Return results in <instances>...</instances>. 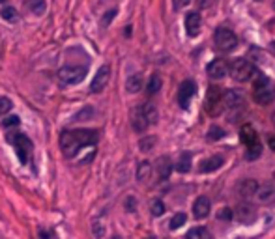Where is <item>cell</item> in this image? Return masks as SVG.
I'll list each match as a JSON object with an SVG mask.
<instances>
[{
    "label": "cell",
    "instance_id": "46",
    "mask_svg": "<svg viewBox=\"0 0 275 239\" xmlns=\"http://www.w3.org/2000/svg\"><path fill=\"white\" fill-rule=\"evenodd\" d=\"M256 2H260V0H256Z\"/></svg>",
    "mask_w": 275,
    "mask_h": 239
},
{
    "label": "cell",
    "instance_id": "13",
    "mask_svg": "<svg viewBox=\"0 0 275 239\" xmlns=\"http://www.w3.org/2000/svg\"><path fill=\"white\" fill-rule=\"evenodd\" d=\"M208 77L213 78V80H221V78H225L228 75V66H226L225 60H212V62L208 64Z\"/></svg>",
    "mask_w": 275,
    "mask_h": 239
},
{
    "label": "cell",
    "instance_id": "21",
    "mask_svg": "<svg viewBox=\"0 0 275 239\" xmlns=\"http://www.w3.org/2000/svg\"><path fill=\"white\" fill-rule=\"evenodd\" d=\"M126 90L129 94H137V92L142 90V75L141 73H133L129 75V78L126 80Z\"/></svg>",
    "mask_w": 275,
    "mask_h": 239
},
{
    "label": "cell",
    "instance_id": "33",
    "mask_svg": "<svg viewBox=\"0 0 275 239\" xmlns=\"http://www.w3.org/2000/svg\"><path fill=\"white\" fill-rule=\"evenodd\" d=\"M12 101H10V99L8 98H0V118H2V116H4V114H8L10 112V110H12Z\"/></svg>",
    "mask_w": 275,
    "mask_h": 239
},
{
    "label": "cell",
    "instance_id": "7",
    "mask_svg": "<svg viewBox=\"0 0 275 239\" xmlns=\"http://www.w3.org/2000/svg\"><path fill=\"white\" fill-rule=\"evenodd\" d=\"M85 75H86V68H79V66H64L62 70L58 71V78H60V82L66 86L83 82Z\"/></svg>",
    "mask_w": 275,
    "mask_h": 239
},
{
    "label": "cell",
    "instance_id": "29",
    "mask_svg": "<svg viewBox=\"0 0 275 239\" xmlns=\"http://www.w3.org/2000/svg\"><path fill=\"white\" fill-rule=\"evenodd\" d=\"M223 136H225V131L219 126H212L208 129V138H210V140H221Z\"/></svg>",
    "mask_w": 275,
    "mask_h": 239
},
{
    "label": "cell",
    "instance_id": "14",
    "mask_svg": "<svg viewBox=\"0 0 275 239\" xmlns=\"http://www.w3.org/2000/svg\"><path fill=\"white\" fill-rule=\"evenodd\" d=\"M223 103L226 105V108H241V106L245 105V99L241 96V92L238 90H226L223 94Z\"/></svg>",
    "mask_w": 275,
    "mask_h": 239
},
{
    "label": "cell",
    "instance_id": "40",
    "mask_svg": "<svg viewBox=\"0 0 275 239\" xmlns=\"http://www.w3.org/2000/svg\"><path fill=\"white\" fill-rule=\"evenodd\" d=\"M135 204H137V202H135V198L133 196H129L126 200V208H127V211H135Z\"/></svg>",
    "mask_w": 275,
    "mask_h": 239
},
{
    "label": "cell",
    "instance_id": "43",
    "mask_svg": "<svg viewBox=\"0 0 275 239\" xmlns=\"http://www.w3.org/2000/svg\"><path fill=\"white\" fill-rule=\"evenodd\" d=\"M271 50L275 52V42H271Z\"/></svg>",
    "mask_w": 275,
    "mask_h": 239
},
{
    "label": "cell",
    "instance_id": "11",
    "mask_svg": "<svg viewBox=\"0 0 275 239\" xmlns=\"http://www.w3.org/2000/svg\"><path fill=\"white\" fill-rule=\"evenodd\" d=\"M14 142H15V154L19 157V161H21L23 164H27V161H29V152L32 150V140H30L27 134H17L14 138Z\"/></svg>",
    "mask_w": 275,
    "mask_h": 239
},
{
    "label": "cell",
    "instance_id": "12",
    "mask_svg": "<svg viewBox=\"0 0 275 239\" xmlns=\"http://www.w3.org/2000/svg\"><path fill=\"white\" fill-rule=\"evenodd\" d=\"M200 26H202V17L198 12H189L185 15V32L189 38H197L200 34Z\"/></svg>",
    "mask_w": 275,
    "mask_h": 239
},
{
    "label": "cell",
    "instance_id": "25",
    "mask_svg": "<svg viewBox=\"0 0 275 239\" xmlns=\"http://www.w3.org/2000/svg\"><path fill=\"white\" fill-rule=\"evenodd\" d=\"M27 8L34 15H43L47 10V2L45 0H27Z\"/></svg>",
    "mask_w": 275,
    "mask_h": 239
},
{
    "label": "cell",
    "instance_id": "30",
    "mask_svg": "<svg viewBox=\"0 0 275 239\" xmlns=\"http://www.w3.org/2000/svg\"><path fill=\"white\" fill-rule=\"evenodd\" d=\"M0 15H2V19L8 22H14L17 21V12H15L14 8H2V12H0Z\"/></svg>",
    "mask_w": 275,
    "mask_h": 239
},
{
    "label": "cell",
    "instance_id": "5",
    "mask_svg": "<svg viewBox=\"0 0 275 239\" xmlns=\"http://www.w3.org/2000/svg\"><path fill=\"white\" fill-rule=\"evenodd\" d=\"M204 108L208 114L212 116H219L221 110H223V90L219 86L212 84L206 92V103H204Z\"/></svg>",
    "mask_w": 275,
    "mask_h": 239
},
{
    "label": "cell",
    "instance_id": "38",
    "mask_svg": "<svg viewBox=\"0 0 275 239\" xmlns=\"http://www.w3.org/2000/svg\"><path fill=\"white\" fill-rule=\"evenodd\" d=\"M114 15H116V10H111L109 14H105V17H103V21H101V24H103V26H107V24H109V22H111V21L114 19Z\"/></svg>",
    "mask_w": 275,
    "mask_h": 239
},
{
    "label": "cell",
    "instance_id": "19",
    "mask_svg": "<svg viewBox=\"0 0 275 239\" xmlns=\"http://www.w3.org/2000/svg\"><path fill=\"white\" fill-rule=\"evenodd\" d=\"M131 126L137 133H144L146 129H148V122L144 118V112H142V105L133 108V112H131Z\"/></svg>",
    "mask_w": 275,
    "mask_h": 239
},
{
    "label": "cell",
    "instance_id": "3",
    "mask_svg": "<svg viewBox=\"0 0 275 239\" xmlns=\"http://www.w3.org/2000/svg\"><path fill=\"white\" fill-rule=\"evenodd\" d=\"M240 136H241V142L245 144V148H247V152H245L247 161H254V159H258L262 154V144H260V140H258V134H256V131H254V127L249 126V124L241 126Z\"/></svg>",
    "mask_w": 275,
    "mask_h": 239
},
{
    "label": "cell",
    "instance_id": "22",
    "mask_svg": "<svg viewBox=\"0 0 275 239\" xmlns=\"http://www.w3.org/2000/svg\"><path fill=\"white\" fill-rule=\"evenodd\" d=\"M185 239H213L210 230H206L204 226H195V228H191Z\"/></svg>",
    "mask_w": 275,
    "mask_h": 239
},
{
    "label": "cell",
    "instance_id": "6",
    "mask_svg": "<svg viewBox=\"0 0 275 239\" xmlns=\"http://www.w3.org/2000/svg\"><path fill=\"white\" fill-rule=\"evenodd\" d=\"M213 42L217 45V49L223 50V52H230V50H234L238 47V38H236V34H234L232 30H228V28L215 30Z\"/></svg>",
    "mask_w": 275,
    "mask_h": 239
},
{
    "label": "cell",
    "instance_id": "8",
    "mask_svg": "<svg viewBox=\"0 0 275 239\" xmlns=\"http://www.w3.org/2000/svg\"><path fill=\"white\" fill-rule=\"evenodd\" d=\"M232 218H236L241 224H253L256 220V210L249 202H241L232 210Z\"/></svg>",
    "mask_w": 275,
    "mask_h": 239
},
{
    "label": "cell",
    "instance_id": "35",
    "mask_svg": "<svg viewBox=\"0 0 275 239\" xmlns=\"http://www.w3.org/2000/svg\"><path fill=\"white\" fill-rule=\"evenodd\" d=\"M217 220H232V210L230 208H223L217 213Z\"/></svg>",
    "mask_w": 275,
    "mask_h": 239
},
{
    "label": "cell",
    "instance_id": "34",
    "mask_svg": "<svg viewBox=\"0 0 275 239\" xmlns=\"http://www.w3.org/2000/svg\"><path fill=\"white\" fill-rule=\"evenodd\" d=\"M19 124H21L19 116H10V118L2 120V127H6V129H10V127H17Z\"/></svg>",
    "mask_w": 275,
    "mask_h": 239
},
{
    "label": "cell",
    "instance_id": "1",
    "mask_svg": "<svg viewBox=\"0 0 275 239\" xmlns=\"http://www.w3.org/2000/svg\"><path fill=\"white\" fill-rule=\"evenodd\" d=\"M98 131H90V129H77V131H64L60 136V146L64 150V155L68 159L77 157V154L85 146H92L98 142Z\"/></svg>",
    "mask_w": 275,
    "mask_h": 239
},
{
    "label": "cell",
    "instance_id": "2",
    "mask_svg": "<svg viewBox=\"0 0 275 239\" xmlns=\"http://www.w3.org/2000/svg\"><path fill=\"white\" fill-rule=\"evenodd\" d=\"M253 99L258 105H269L275 101V84L266 75H256L253 84Z\"/></svg>",
    "mask_w": 275,
    "mask_h": 239
},
{
    "label": "cell",
    "instance_id": "4",
    "mask_svg": "<svg viewBox=\"0 0 275 239\" xmlns=\"http://www.w3.org/2000/svg\"><path fill=\"white\" fill-rule=\"evenodd\" d=\"M230 75H232L234 80L238 82H247L258 75L256 68L253 66V62H249L245 58H236L230 64Z\"/></svg>",
    "mask_w": 275,
    "mask_h": 239
},
{
    "label": "cell",
    "instance_id": "24",
    "mask_svg": "<svg viewBox=\"0 0 275 239\" xmlns=\"http://www.w3.org/2000/svg\"><path fill=\"white\" fill-rule=\"evenodd\" d=\"M150 176H152V162L150 161L139 162V166H137V180L139 182H146V180H150Z\"/></svg>",
    "mask_w": 275,
    "mask_h": 239
},
{
    "label": "cell",
    "instance_id": "9",
    "mask_svg": "<svg viewBox=\"0 0 275 239\" xmlns=\"http://www.w3.org/2000/svg\"><path fill=\"white\" fill-rule=\"evenodd\" d=\"M197 94V86L193 80H183L180 88H178V105L182 106L183 110H187L191 106V101Z\"/></svg>",
    "mask_w": 275,
    "mask_h": 239
},
{
    "label": "cell",
    "instance_id": "10",
    "mask_svg": "<svg viewBox=\"0 0 275 239\" xmlns=\"http://www.w3.org/2000/svg\"><path fill=\"white\" fill-rule=\"evenodd\" d=\"M109 78H111V68L109 66H101L98 73L94 75V78H92L90 92H94V94L103 92L107 88V84H109Z\"/></svg>",
    "mask_w": 275,
    "mask_h": 239
},
{
    "label": "cell",
    "instance_id": "16",
    "mask_svg": "<svg viewBox=\"0 0 275 239\" xmlns=\"http://www.w3.org/2000/svg\"><path fill=\"white\" fill-rule=\"evenodd\" d=\"M256 189H258V183L251 180V178H243L240 180V183L236 185V190L241 198H251L256 194Z\"/></svg>",
    "mask_w": 275,
    "mask_h": 239
},
{
    "label": "cell",
    "instance_id": "37",
    "mask_svg": "<svg viewBox=\"0 0 275 239\" xmlns=\"http://www.w3.org/2000/svg\"><path fill=\"white\" fill-rule=\"evenodd\" d=\"M195 2H197L198 10H208V8H212L215 4V0H195Z\"/></svg>",
    "mask_w": 275,
    "mask_h": 239
},
{
    "label": "cell",
    "instance_id": "36",
    "mask_svg": "<svg viewBox=\"0 0 275 239\" xmlns=\"http://www.w3.org/2000/svg\"><path fill=\"white\" fill-rule=\"evenodd\" d=\"M92 232H94V236L98 239H101L103 238V234H105V230H103V224L99 222V220H96L94 224H92Z\"/></svg>",
    "mask_w": 275,
    "mask_h": 239
},
{
    "label": "cell",
    "instance_id": "41",
    "mask_svg": "<svg viewBox=\"0 0 275 239\" xmlns=\"http://www.w3.org/2000/svg\"><path fill=\"white\" fill-rule=\"evenodd\" d=\"M268 144H269V148H271V150H273V152H275V136H269Z\"/></svg>",
    "mask_w": 275,
    "mask_h": 239
},
{
    "label": "cell",
    "instance_id": "44",
    "mask_svg": "<svg viewBox=\"0 0 275 239\" xmlns=\"http://www.w3.org/2000/svg\"><path fill=\"white\" fill-rule=\"evenodd\" d=\"M273 126H275V112H273Z\"/></svg>",
    "mask_w": 275,
    "mask_h": 239
},
{
    "label": "cell",
    "instance_id": "23",
    "mask_svg": "<svg viewBox=\"0 0 275 239\" xmlns=\"http://www.w3.org/2000/svg\"><path fill=\"white\" fill-rule=\"evenodd\" d=\"M142 112H144V118H146V122H148V126L157 124V120H159V112H157V108H155L152 103L142 105Z\"/></svg>",
    "mask_w": 275,
    "mask_h": 239
},
{
    "label": "cell",
    "instance_id": "39",
    "mask_svg": "<svg viewBox=\"0 0 275 239\" xmlns=\"http://www.w3.org/2000/svg\"><path fill=\"white\" fill-rule=\"evenodd\" d=\"M187 4H189V0H172L174 10H182V8H185Z\"/></svg>",
    "mask_w": 275,
    "mask_h": 239
},
{
    "label": "cell",
    "instance_id": "31",
    "mask_svg": "<svg viewBox=\"0 0 275 239\" xmlns=\"http://www.w3.org/2000/svg\"><path fill=\"white\" fill-rule=\"evenodd\" d=\"M150 211H152L154 217H161L163 213H165V204H163L161 200H154L152 206H150Z\"/></svg>",
    "mask_w": 275,
    "mask_h": 239
},
{
    "label": "cell",
    "instance_id": "15",
    "mask_svg": "<svg viewBox=\"0 0 275 239\" xmlns=\"http://www.w3.org/2000/svg\"><path fill=\"white\" fill-rule=\"evenodd\" d=\"M254 196L258 198V202L264 206L273 204L275 202V185L273 183H264L256 189V194Z\"/></svg>",
    "mask_w": 275,
    "mask_h": 239
},
{
    "label": "cell",
    "instance_id": "32",
    "mask_svg": "<svg viewBox=\"0 0 275 239\" xmlns=\"http://www.w3.org/2000/svg\"><path fill=\"white\" fill-rule=\"evenodd\" d=\"M154 144H155L154 136H144V138H141V142H139V148H141V152H150V150L154 148Z\"/></svg>",
    "mask_w": 275,
    "mask_h": 239
},
{
    "label": "cell",
    "instance_id": "26",
    "mask_svg": "<svg viewBox=\"0 0 275 239\" xmlns=\"http://www.w3.org/2000/svg\"><path fill=\"white\" fill-rule=\"evenodd\" d=\"M176 170L178 172H182V174L189 172L191 170V154L183 152V154L180 155V159L176 161Z\"/></svg>",
    "mask_w": 275,
    "mask_h": 239
},
{
    "label": "cell",
    "instance_id": "17",
    "mask_svg": "<svg viewBox=\"0 0 275 239\" xmlns=\"http://www.w3.org/2000/svg\"><path fill=\"white\" fill-rule=\"evenodd\" d=\"M210 210H212V204H210V198L206 196H198L193 204V215L195 218H206L210 215Z\"/></svg>",
    "mask_w": 275,
    "mask_h": 239
},
{
    "label": "cell",
    "instance_id": "20",
    "mask_svg": "<svg viewBox=\"0 0 275 239\" xmlns=\"http://www.w3.org/2000/svg\"><path fill=\"white\" fill-rule=\"evenodd\" d=\"M155 170H157L159 180H169L170 172H172V161H170V157L161 155V157L155 161Z\"/></svg>",
    "mask_w": 275,
    "mask_h": 239
},
{
    "label": "cell",
    "instance_id": "18",
    "mask_svg": "<svg viewBox=\"0 0 275 239\" xmlns=\"http://www.w3.org/2000/svg\"><path fill=\"white\" fill-rule=\"evenodd\" d=\"M223 162H225V159H223L221 155H213V157L204 159V161L200 162L198 172H200V174H210V172H215V170H219L221 166H223Z\"/></svg>",
    "mask_w": 275,
    "mask_h": 239
},
{
    "label": "cell",
    "instance_id": "27",
    "mask_svg": "<svg viewBox=\"0 0 275 239\" xmlns=\"http://www.w3.org/2000/svg\"><path fill=\"white\" fill-rule=\"evenodd\" d=\"M161 84H163L161 77H159L157 73H154V75L150 77V80H148V94L150 96H154V94H157V92L161 90Z\"/></svg>",
    "mask_w": 275,
    "mask_h": 239
},
{
    "label": "cell",
    "instance_id": "42",
    "mask_svg": "<svg viewBox=\"0 0 275 239\" xmlns=\"http://www.w3.org/2000/svg\"><path fill=\"white\" fill-rule=\"evenodd\" d=\"M40 236H42L43 239H49V234H45L43 230H40Z\"/></svg>",
    "mask_w": 275,
    "mask_h": 239
},
{
    "label": "cell",
    "instance_id": "28",
    "mask_svg": "<svg viewBox=\"0 0 275 239\" xmlns=\"http://www.w3.org/2000/svg\"><path fill=\"white\" fill-rule=\"evenodd\" d=\"M185 220H187V217H185V213H176L174 217L170 218V222H169V226H170V230H178L182 224H185Z\"/></svg>",
    "mask_w": 275,
    "mask_h": 239
},
{
    "label": "cell",
    "instance_id": "45",
    "mask_svg": "<svg viewBox=\"0 0 275 239\" xmlns=\"http://www.w3.org/2000/svg\"><path fill=\"white\" fill-rule=\"evenodd\" d=\"M0 2H6V0H0Z\"/></svg>",
    "mask_w": 275,
    "mask_h": 239
}]
</instances>
